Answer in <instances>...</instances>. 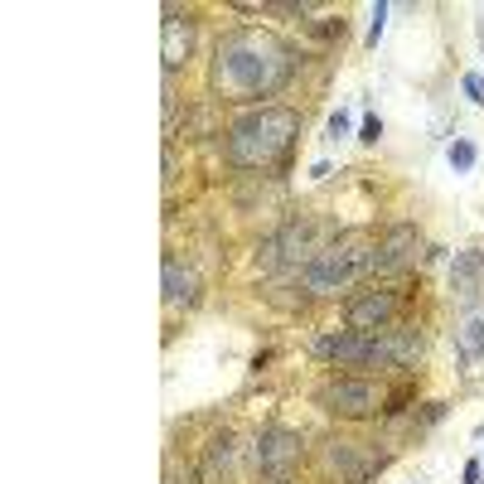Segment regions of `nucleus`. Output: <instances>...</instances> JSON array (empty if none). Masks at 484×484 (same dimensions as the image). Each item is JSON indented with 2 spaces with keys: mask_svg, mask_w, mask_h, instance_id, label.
<instances>
[{
  "mask_svg": "<svg viewBox=\"0 0 484 484\" xmlns=\"http://www.w3.org/2000/svg\"><path fill=\"white\" fill-rule=\"evenodd\" d=\"M296 73V58L262 30H238L214 54V92L228 102H257L281 92Z\"/></svg>",
  "mask_w": 484,
  "mask_h": 484,
  "instance_id": "nucleus-1",
  "label": "nucleus"
},
{
  "mask_svg": "<svg viewBox=\"0 0 484 484\" xmlns=\"http://www.w3.org/2000/svg\"><path fill=\"white\" fill-rule=\"evenodd\" d=\"M301 132V116L291 107H262L252 116H242L228 132V160L238 170H262V165H276L291 150V140Z\"/></svg>",
  "mask_w": 484,
  "mask_h": 484,
  "instance_id": "nucleus-2",
  "label": "nucleus"
},
{
  "mask_svg": "<svg viewBox=\"0 0 484 484\" xmlns=\"http://www.w3.org/2000/svg\"><path fill=\"white\" fill-rule=\"evenodd\" d=\"M363 267H373V247H363L359 238H344V242L325 247V252H315V262L305 267V286L329 296V291L353 286Z\"/></svg>",
  "mask_w": 484,
  "mask_h": 484,
  "instance_id": "nucleus-3",
  "label": "nucleus"
},
{
  "mask_svg": "<svg viewBox=\"0 0 484 484\" xmlns=\"http://www.w3.org/2000/svg\"><path fill=\"white\" fill-rule=\"evenodd\" d=\"M315 353L335 363H393L383 335H359V329H339V335H320Z\"/></svg>",
  "mask_w": 484,
  "mask_h": 484,
  "instance_id": "nucleus-4",
  "label": "nucleus"
},
{
  "mask_svg": "<svg viewBox=\"0 0 484 484\" xmlns=\"http://www.w3.org/2000/svg\"><path fill=\"white\" fill-rule=\"evenodd\" d=\"M320 403H325V412H335V417H373V412H387L383 407V387L363 383V378H339V383H325Z\"/></svg>",
  "mask_w": 484,
  "mask_h": 484,
  "instance_id": "nucleus-5",
  "label": "nucleus"
},
{
  "mask_svg": "<svg viewBox=\"0 0 484 484\" xmlns=\"http://www.w3.org/2000/svg\"><path fill=\"white\" fill-rule=\"evenodd\" d=\"M296 460H301V436L296 431H281V427L262 431V441H257V465H262V475L271 484H286Z\"/></svg>",
  "mask_w": 484,
  "mask_h": 484,
  "instance_id": "nucleus-6",
  "label": "nucleus"
},
{
  "mask_svg": "<svg viewBox=\"0 0 484 484\" xmlns=\"http://www.w3.org/2000/svg\"><path fill=\"white\" fill-rule=\"evenodd\" d=\"M417 252H421L417 228H412V223H393L373 247V271H407L417 262Z\"/></svg>",
  "mask_w": 484,
  "mask_h": 484,
  "instance_id": "nucleus-7",
  "label": "nucleus"
},
{
  "mask_svg": "<svg viewBox=\"0 0 484 484\" xmlns=\"http://www.w3.org/2000/svg\"><path fill=\"white\" fill-rule=\"evenodd\" d=\"M320 465L329 470V475H339L344 484H363V480H369L373 470H378V460H373V455L359 460V446H353V441H325Z\"/></svg>",
  "mask_w": 484,
  "mask_h": 484,
  "instance_id": "nucleus-8",
  "label": "nucleus"
},
{
  "mask_svg": "<svg viewBox=\"0 0 484 484\" xmlns=\"http://www.w3.org/2000/svg\"><path fill=\"white\" fill-rule=\"evenodd\" d=\"M393 315H397L393 291H369V296H359L349 305V329H359V335H383Z\"/></svg>",
  "mask_w": 484,
  "mask_h": 484,
  "instance_id": "nucleus-9",
  "label": "nucleus"
},
{
  "mask_svg": "<svg viewBox=\"0 0 484 484\" xmlns=\"http://www.w3.org/2000/svg\"><path fill=\"white\" fill-rule=\"evenodd\" d=\"M455 344H460V353H465L470 363L484 359V301L465 305V315H460V325H455Z\"/></svg>",
  "mask_w": 484,
  "mask_h": 484,
  "instance_id": "nucleus-10",
  "label": "nucleus"
},
{
  "mask_svg": "<svg viewBox=\"0 0 484 484\" xmlns=\"http://www.w3.org/2000/svg\"><path fill=\"white\" fill-rule=\"evenodd\" d=\"M189 44H194V30H189V20H180L170 5L165 10V73H174L189 58Z\"/></svg>",
  "mask_w": 484,
  "mask_h": 484,
  "instance_id": "nucleus-11",
  "label": "nucleus"
},
{
  "mask_svg": "<svg viewBox=\"0 0 484 484\" xmlns=\"http://www.w3.org/2000/svg\"><path fill=\"white\" fill-rule=\"evenodd\" d=\"M199 296V276L180 262H165V301L170 305H194Z\"/></svg>",
  "mask_w": 484,
  "mask_h": 484,
  "instance_id": "nucleus-12",
  "label": "nucleus"
},
{
  "mask_svg": "<svg viewBox=\"0 0 484 484\" xmlns=\"http://www.w3.org/2000/svg\"><path fill=\"white\" fill-rule=\"evenodd\" d=\"M480 276H484V257L480 252H460L455 257V291H465L470 301H484L480 296Z\"/></svg>",
  "mask_w": 484,
  "mask_h": 484,
  "instance_id": "nucleus-13",
  "label": "nucleus"
},
{
  "mask_svg": "<svg viewBox=\"0 0 484 484\" xmlns=\"http://www.w3.org/2000/svg\"><path fill=\"white\" fill-rule=\"evenodd\" d=\"M233 455H238V446H233V441H214V446H208V484L233 480Z\"/></svg>",
  "mask_w": 484,
  "mask_h": 484,
  "instance_id": "nucleus-14",
  "label": "nucleus"
},
{
  "mask_svg": "<svg viewBox=\"0 0 484 484\" xmlns=\"http://www.w3.org/2000/svg\"><path fill=\"white\" fill-rule=\"evenodd\" d=\"M451 170H455V174H470V170H475V146H470V140H455V146H451Z\"/></svg>",
  "mask_w": 484,
  "mask_h": 484,
  "instance_id": "nucleus-15",
  "label": "nucleus"
},
{
  "mask_svg": "<svg viewBox=\"0 0 484 484\" xmlns=\"http://www.w3.org/2000/svg\"><path fill=\"white\" fill-rule=\"evenodd\" d=\"M194 465H180V460H170V470H165V484H194Z\"/></svg>",
  "mask_w": 484,
  "mask_h": 484,
  "instance_id": "nucleus-16",
  "label": "nucleus"
},
{
  "mask_svg": "<svg viewBox=\"0 0 484 484\" xmlns=\"http://www.w3.org/2000/svg\"><path fill=\"white\" fill-rule=\"evenodd\" d=\"M383 30H387V5H373V25H369V44L383 39Z\"/></svg>",
  "mask_w": 484,
  "mask_h": 484,
  "instance_id": "nucleus-17",
  "label": "nucleus"
},
{
  "mask_svg": "<svg viewBox=\"0 0 484 484\" xmlns=\"http://www.w3.org/2000/svg\"><path fill=\"white\" fill-rule=\"evenodd\" d=\"M465 98L484 107V78H480V73H465Z\"/></svg>",
  "mask_w": 484,
  "mask_h": 484,
  "instance_id": "nucleus-18",
  "label": "nucleus"
},
{
  "mask_svg": "<svg viewBox=\"0 0 484 484\" xmlns=\"http://www.w3.org/2000/svg\"><path fill=\"white\" fill-rule=\"evenodd\" d=\"M378 136H383V122H378V116H363V132H359V140H363V146H373Z\"/></svg>",
  "mask_w": 484,
  "mask_h": 484,
  "instance_id": "nucleus-19",
  "label": "nucleus"
},
{
  "mask_svg": "<svg viewBox=\"0 0 484 484\" xmlns=\"http://www.w3.org/2000/svg\"><path fill=\"white\" fill-rule=\"evenodd\" d=\"M329 136H349V112H344V107L329 116Z\"/></svg>",
  "mask_w": 484,
  "mask_h": 484,
  "instance_id": "nucleus-20",
  "label": "nucleus"
},
{
  "mask_svg": "<svg viewBox=\"0 0 484 484\" xmlns=\"http://www.w3.org/2000/svg\"><path fill=\"white\" fill-rule=\"evenodd\" d=\"M480 475H484V465H480V460H470V465H465V484H480Z\"/></svg>",
  "mask_w": 484,
  "mask_h": 484,
  "instance_id": "nucleus-21",
  "label": "nucleus"
}]
</instances>
